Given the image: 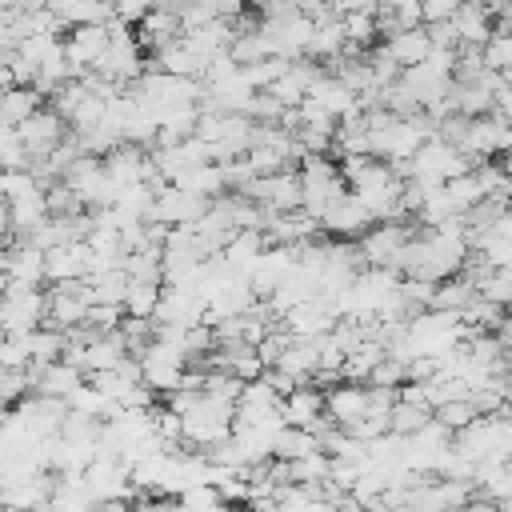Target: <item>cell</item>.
Instances as JSON below:
<instances>
[{
  "label": "cell",
  "mask_w": 512,
  "mask_h": 512,
  "mask_svg": "<svg viewBox=\"0 0 512 512\" xmlns=\"http://www.w3.org/2000/svg\"><path fill=\"white\" fill-rule=\"evenodd\" d=\"M432 416H436V420H440V424H444V428L456 436L460 428H468V424L480 416V408L472 404V396H460V400H448V404H440Z\"/></svg>",
  "instance_id": "74e56055"
},
{
  "label": "cell",
  "mask_w": 512,
  "mask_h": 512,
  "mask_svg": "<svg viewBox=\"0 0 512 512\" xmlns=\"http://www.w3.org/2000/svg\"><path fill=\"white\" fill-rule=\"evenodd\" d=\"M484 68L492 72H512V32H492V40L484 44Z\"/></svg>",
  "instance_id": "ab89813d"
},
{
  "label": "cell",
  "mask_w": 512,
  "mask_h": 512,
  "mask_svg": "<svg viewBox=\"0 0 512 512\" xmlns=\"http://www.w3.org/2000/svg\"><path fill=\"white\" fill-rule=\"evenodd\" d=\"M228 56L240 64V68H248V64H260V60H268L272 52H268V40L260 36V28L256 32H240V36H232V44H228Z\"/></svg>",
  "instance_id": "d590c367"
},
{
  "label": "cell",
  "mask_w": 512,
  "mask_h": 512,
  "mask_svg": "<svg viewBox=\"0 0 512 512\" xmlns=\"http://www.w3.org/2000/svg\"><path fill=\"white\" fill-rule=\"evenodd\" d=\"M232 424H236V404L216 400V396H200L184 412V444L208 452L212 444H220V440L232 436Z\"/></svg>",
  "instance_id": "7a4b0ae2"
},
{
  "label": "cell",
  "mask_w": 512,
  "mask_h": 512,
  "mask_svg": "<svg viewBox=\"0 0 512 512\" xmlns=\"http://www.w3.org/2000/svg\"><path fill=\"white\" fill-rule=\"evenodd\" d=\"M452 24H456L464 48H484V44L492 40V32H496V28H492V8H488V0H464V4L456 8Z\"/></svg>",
  "instance_id": "e0dca14e"
},
{
  "label": "cell",
  "mask_w": 512,
  "mask_h": 512,
  "mask_svg": "<svg viewBox=\"0 0 512 512\" xmlns=\"http://www.w3.org/2000/svg\"><path fill=\"white\" fill-rule=\"evenodd\" d=\"M288 4H292L296 12H304V16H316V12H320L328 0H288Z\"/></svg>",
  "instance_id": "db71d44e"
},
{
  "label": "cell",
  "mask_w": 512,
  "mask_h": 512,
  "mask_svg": "<svg viewBox=\"0 0 512 512\" xmlns=\"http://www.w3.org/2000/svg\"><path fill=\"white\" fill-rule=\"evenodd\" d=\"M280 416H284L288 428H316L324 420V388H316L312 380L308 384H296L280 400Z\"/></svg>",
  "instance_id": "5bb4252c"
},
{
  "label": "cell",
  "mask_w": 512,
  "mask_h": 512,
  "mask_svg": "<svg viewBox=\"0 0 512 512\" xmlns=\"http://www.w3.org/2000/svg\"><path fill=\"white\" fill-rule=\"evenodd\" d=\"M284 112H288V108H284L272 92H256V100H252V108H248V116H252L256 124H280Z\"/></svg>",
  "instance_id": "7dc6e473"
},
{
  "label": "cell",
  "mask_w": 512,
  "mask_h": 512,
  "mask_svg": "<svg viewBox=\"0 0 512 512\" xmlns=\"http://www.w3.org/2000/svg\"><path fill=\"white\" fill-rule=\"evenodd\" d=\"M156 68L160 72H172V76H188V80H200L204 76V68H208V60L180 36L176 44H168L164 52H156Z\"/></svg>",
  "instance_id": "cb8c5ba5"
},
{
  "label": "cell",
  "mask_w": 512,
  "mask_h": 512,
  "mask_svg": "<svg viewBox=\"0 0 512 512\" xmlns=\"http://www.w3.org/2000/svg\"><path fill=\"white\" fill-rule=\"evenodd\" d=\"M108 44H112L108 24H80V28H72V32H68V40H64V52H68L72 72L80 76V72L96 68V64L104 60Z\"/></svg>",
  "instance_id": "30bf717a"
},
{
  "label": "cell",
  "mask_w": 512,
  "mask_h": 512,
  "mask_svg": "<svg viewBox=\"0 0 512 512\" xmlns=\"http://www.w3.org/2000/svg\"><path fill=\"white\" fill-rule=\"evenodd\" d=\"M232 36H236V32H232V24H228L224 16H220V20H212V24H204V28L184 32V40H188V44H192V48H196V52H200L208 64H212L220 52H228Z\"/></svg>",
  "instance_id": "484cf974"
},
{
  "label": "cell",
  "mask_w": 512,
  "mask_h": 512,
  "mask_svg": "<svg viewBox=\"0 0 512 512\" xmlns=\"http://www.w3.org/2000/svg\"><path fill=\"white\" fill-rule=\"evenodd\" d=\"M496 336H500V344H504V352H508V356H512V312H508V316H504V324H500V328H496Z\"/></svg>",
  "instance_id": "11a10c76"
},
{
  "label": "cell",
  "mask_w": 512,
  "mask_h": 512,
  "mask_svg": "<svg viewBox=\"0 0 512 512\" xmlns=\"http://www.w3.org/2000/svg\"><path fill=\"white\" fill-rule=\"evenodd\" d=\"M464 156L472 160H488V156H508L512 152V120H504L500 112H488V116H476L468 124V136H464Z\"/></svg>",
  "instance_id": "8992f818"
},
{
  "label": "cell",
  "mask_w": 512,
  "mask_h": 512,
  "mask_svg": "<svg viewBox=\"0 0 512 512\" xmlns=\"http://www.w3.org/2000/svg\"><path fill=\"white\" fill-rule=\"evenodd\" d=\"M324 416L340 428H352L360 416H368V384L340 380V384L324 388Z\"/></svg>",
  "instance_id": "7c38bea8"
},
{
  "label": "cell",
  "mask_w": 512,
  "mask_h": 512,
  "mask_svg": "<svg viewBox=\"0 0 512 512\" xmlns=\"http://www.w3.org/2000/svg\"><path fill=\"white\" fill-rule=\"evenodd\" d=\"M44 200H48V212H52V216H76V212H84L80 196H76L64 180H56L52 188H44Z\"/></svg>",
  "instance_id": "7bdbcfd3"
},
{
  "label": "cell",
  "mask_w": 512,
  "mask_h": 512,
  "mask_svg": "<svg viewBox=\"0 0 512 512\" xmlns=\"http://www.w3.org/2000/svg\"><path fill=\"white\" fill-rule=\"evenodd\" d=\"M244 196L256 200L264 212H296L300 208V172L284 168L272 176H256Z\"/></svg>",
  "instance_id": "ba28073f"
},
{
  "label": "cell",
  "mask_w": 512,
  "mask_h": 512,
  "mask_svg": "<svg viewBox=\"0 0 512 512\" xmlns=\"http://www.w3.org/2000/svg\"><path fill=\"white\" fill-rule=\"evenodd\" d=\"M372 224H376V220H372V212L356 200V192H344V196L320 216V228L332 232V236H340V240H356V236H364Z\"/></svg>",
  "instance_id": "8fae6325"
},
{
  "label": "cell",
  "mask_w": 512,
  "mask_h": 512,
  "mask_svg": "<svg viewBox=\"0 0 512 512\" xmlns=\"http://www.w3.org/2000/svg\"><path fill=\"white\" fill-rule=\"evenodd\" d=\"M160 296H164V284L132 280V284H128V296H124V312H128L132 320H152L156 308H160Z\"/></svg>",
  "instance_id": "d6a6232c"
},
{
  "label": "cell",
  "mask_w": 512,
  "mask_h": 512,
  "mask_svg": "<svg viewBox=\"0 0 512 512\" xmlns=\"http://www.w3.org/2000/svg\"><path fill=\"white\" fill-rule=\"evenodd\" d=\"M308 100H312L320 112H328L332 120H344L348 112H360V100H356V92H352L344 80H336L332 72H324V76L312 84Z\"/></svg>",
  "instance_id": "d6986e66"
},
{
  "label": "cell",
  "mask_w": 512,
  "mask_h": 512,
  "mask_svg": "<svg viewBox=\"0 0 512 512\" xmlns=\"http://www.w3.org/2000/svg\"><path fill=\"white\" fill-rule=\"evenodd\" d=\"M264 248H268V236H264V232H256V228H244V232H236V236L228 240L224 260H228V268H232V272L252 276V272H256V264H260V256H264Z\"/></svg>",
  "instance_id": "603a6c76"
},
{
  "label": "cell",
  "mask_w": 512,
  "mask_h": 512,
  "mask_svg": "<svg viewBox=\"0 0 512 512\" xmlns=\"http://www.w3.org/2000/svg\"><path fill=\"white\" fill-rule=\"evenodd\" d=\"M124 272L128 280H144V284H164V248H140L132 256H124Z\"/></svg>",
  "instance_id": "4dcf8cb0"
},
{
  "label": "cell",
  "mask_w": 512,
  "mask_h": 512,
  "mask_svg": "<svg viewBox=\"0 0 512 512\" xmlns=\"http://www.w3.org/2000/svg\"><path fill=\"white\" fill-rule=\"evenodd\" d=\"M480 296L512 312V268H488V276L480 280Z\"/></svg>",
  "instance_id": "f35d334b"
},
{
  "label": "cell",
  "mask_w": 512,
  "mask_h": 512,
  "mask_svg": "<svg viewBox=\"0 0 512 512\" xmlns=\"http://www.w3.org/2000/svg\"><path fill=\"white\" fill-rule=\"evenodd\" d=\"M208 208H212V200H204V196H196V192H184V188L168 184V188L156 192V204H152V212H148V224L192 228Z\"/></svg>",
  "instance_id": "5b68a950"
},
{
  "label": "cell",
  "mask_w": 512,
  "mask_h": 512,
  "mask_svg": "<svg viewBox=\"0 0 512 512\" xmlns=\"http://www.w3.org/2000/svg\"><path fill=\"white\" fill-rule=\"evenodd\" d=\"M128 272L124 268H108L100 276H88V288H92V304H120L124 308V296H128Z\"/></svg>",
  "instance_id": "1f68e13d"
},
{
  "label": "cell",
  "mask_w": 512,
  "mask_h": 512,
  "mask_svg": "<svg viewBox=\"0 0 512 512\" xmlns=\"http://www.w3.org/2000/svg\"><path fill=\"white\" fill-rule=\"evenodd\" d=\"M44 8L64 24L80 28V24H112L116 20V8L112 0H44Z\"/></svg>",
  "instance_id": "ac0fdd59"
},
{
  "label": "cell",
  "mask_w": 512,
  "mask_h": 512,
  "mask_svg": "<svg viewBox=\"0 0 512 512\" xmlns=\"http://www.w3.org/2000/svg\"><path fill=\"white\" fill-rule=\"evenodd\" d=\"M0 268H4V280L8 284H24V288H40L48 276H44V252L36 244H12L4 256H0Z\"/></svg>",
  "instance_id": "2e32d148"
},
{
  "label": "cell",
  "mask_w": 512,
  "mask_h": 512,
  "mask_svg": "<svg viewBox=\"0 0 512 512\" xmlns=\"http://www.w3.org/2000/svg\"><path fill=\"white\" fill-rule=\"evenodd\" d=\"M4 128H12V124H8V120H4V116H0V132H4Z\"/></svg>",
  "instance_id": "6f0895ef"
},
{
  "label": "cell",
  "mask_w": 512,
  "mask_h": 512,
  "mask_svg": "<svg viewBox=\"0 0 512 512\" xmlns=\"http://www.w3.org/2000/svg\"><path fill=\"white\" fill-rule=\"evenodd\" d=\"M84 100H88V88H84L80 80H68V84L48 100V108H52V112H60V116L72 124V116L80 112V104H84Z\"/></svg>",
  "instance_id": "b9f144b4"
},
{
  "label": "cell",
  "mask_w": 512,
  "mask_h": 512,
  "mask_svg": "<svg viewBox=\"0 0 512 512\" xmlns=\"http://www.w3.org/2000/svg\"><path fill=\"white\" fill-rule=\"evenodd\" d=\"M44 108V96L36 92V88H8V92H0V116L12 124V128H20L28 116H36Z\"/></svg>",
  "instance_id": "4316f807"
},
{
  "label": "cell",
  "mask_w": 512,
  "mask_h": 512,
  "mask_svg": "<svg viewBox=\"0 0 512 512\" xmlns=\"http://www.w3.org/2000/svg\"><path fill=\"white\" fill-rule=\"evenodd\" d=\"M456 512H496V504L488 500V496H472L464 508H456Z\"/></svg>",
  "instance_id": "816d5d0a"
},
{
  "label": "cell",
  "mask_w": 512,
  "mask_h": 512,
  "mask_svg": "<svg viewBox=\"0 0 512 512\" xmlns=\"http://www.w3.org/2000/svg\"><path fill=\"white\" fill-rule=\"evenodd\" d=\"M140 32H136V40H140V48H148L152 56L156 52H164L168 44H176L180 36H184V28H180V16L176 12H168V8H152L140 24H136Z\"/></svg>",
  "instance_id": "ffe728a7"
},
{
  "label": "cell",
  "mask_w": 512,
  "mask_h": 512,
  "mask_svg": "<svg viewBox=\"0 0 512 512\" xmlns=\"http://www.w3.org/2000/svg\"><path fill=\"white\" fill-rule=\"evenodd\" d=\"M380 24H376V12H348L344 16V36H348V52L344 56H360V48H368L376 40Z\"/></svg>",
  "instance_id": "836d02e7"
},
{
  "label": "cell",
  "mask_w": 512,
  "mask_h": 512,
  "mask_svg": "<svg viewBox=\"0 0 512 512\" xmlns=\"http://www.w3.org/2000/svg\"><path fill=\"white\" fill-rule=\"evenodd\" d=\"M480 296V288H476V280H468L464 272H456V276H448V280H440L436 284V296H432V312H464L472 300Z\"/></svg>",
  "instance_id": "d4e9b609"
},
{
  "label": "cell",
  "mask_w": 512,
  "mask_h": 512,
  "mask_svg": "<svg viewBox=\"0 0 512 512\" xmlns=\"http://www.w3.org/2000/svg\"><path fill=\"white\" fill-rule=\"evenodd\" d=\"M140 376H144V384L152 388V392H172V388H180V380H184V372H188V356L180 352V348H172V344H160V340H152L140 356Z\"/></svg>",
  "instance_id": "277c9868"
},
{
  "label": "cell",
  "mask_w": 512,
  "mask_h": 512,
  "mask_svg": "<svg viewBox=\"0 0 512 512\" xmlns=\"http://www.w3.org/2000/svg\"><path fill=\"white\" fill-rule=\"evenodd\" d=\"M412 240V228L408 224H372L364 236H360V256L368 268H396V256L400 248Z\"/></svg>",
  "instance_id": "9c48e42d"
},
{
  "label": "cell",
  "mask_w": 512,
  "mask_h": 512,
  "mask_svg": "<svg viewBox=\"0 0 512 512\" xmlns=\"http://www.w3.org/2000/svg\"><path fill=\"white\" fill-rule=\"evenodd\" d=\"M404 380H408V364L396 360V356H384V360L372 368V376H368V384H376V388H400Z\"/></svg>",
  "instance_id": "f6af8a7d"
},
{
  "label": "cell",
  "mask_w": 512,
  "mask_h": 512,
  "mask_svg": "<svg viewBox=\"0 0 512 512\" xmlns=\"http://www.w3.org/2000/svg\"><path fill=\"white\" fill-rule=\"evenodd\" d=\"M92 512H132V500H100Z\"/></svg>",
  "instance_id": "f5cc1de1"
},
{
  "label": "cell",
  "mask_w": 512,
  "mask_h": 512,
  "mask_svg": "<svg viewBox=\"0 0 512 512\" xmlns=\"http://www.w3.org/2000/svg\"><path fill=\"white\" fill-rule=\"evenodd\" d=\"M84 324H88L96 336L116 332V328L124 324V308H120V304H92V308H88V316H84Z\"/></svg>",
  "instance_id": "ee69618b"
},
{
  "label": "cell",
  "mask_w": 512,
  "mask_h": 512,
  "mask_svg": "<svg viewBox=\"0 0 512 512\" xmlns=\"http://www.w3.org/2000/svg\"><path fill=\"white\" fill-rule=\"evenodd\" d=\"M308 452H320V440H316V432L312 428H280L276 432V440H272V456L276 460H300V456H308Z\"/></svg>",
  "instance_id": "83f0119b"
},
{
  "label": "cell",
  "mask_w": 512,
  "mask_h": 512,
  "mask_svg": "<svg viewBox=\"0 0 512 512\" xmlns=\"http://www.w3.org/2000/svg\"><path fill=\"white\" fill-rule=\"evenodd\" d=\"M20 140H24V152L32 156V160H44V156H52L64 140H68V120L60 116V112H52V108H40L36 116H28L20 128Z\"/></svg>",
  "instance_id": "52a82bcc"
},
{
  "label": "cell",
  "mask_w": 512,
  "mask_h": 512,
  "mask_svg": "<svg viewBox=\"0 0 512 512\" xmlns=\"http://www.w3.org/2000/svg\"><path fill=\"white\" fill-rule=\"evenodd\" d=\"M32 156L24 152V140L16 128H4L0 132V172H12V168H28Z\"/></svg>",
  "instance_id": "60d3db41"
},
{
  "label": "cell",
  "mask_w": 512,
  "mask_h": 512,
  "mask_svg": "<svg viewBox=\"0 0 512 512\" xmlns=\"http://www.w3.org/2000/svg\"><path fill=\"white\" fill-rule=\"evenodd\" d=\"M0 236H12V220H8V204L0 208Z\"/></svg>",
  "instance_id": "9f6ffc18"
},
{
  "label": "cell",
  "mask_w": 512,
  "mask_h": 512,
  "mask_svg": "<svg viewBox=\"0 0 512 512\" xmlns=\"http://www.w3.org/2000/svg\"><path fill=\"white\" fill-rule=\"evenodd\" d=\"M488 8H492V28L512 32V0H488Z\"/></svg>",
  "instance_id": "f907efd6"
},
{
  "label": "cell",
  "mask_w": 512,
  "mask_h": 512,
  "mask_svg": "<svg viewBox=\"0 0 512 512\" xmlns=\"http://www.w3.org/2000/svg\"><path fill=\"white\" fill-rule=\"evenodd\" d=\"M348 192V180L340 176V164L328 156H304L300 160V208L308 216H324L340 196Z\"/></svg>",
  "instance_id": "6da1fadb"
},
{
  "label": "cell",
  "mask_w": 512,
  "mask_h": 512,
  "mask_svg": "<svg viewBox=\"0 0 512 512\" xmlns=\"http://www.w3.org/2000/svg\"><path fill=\"white\" fill-rule=\"evenodd\" d=\"M288 464V484L296 488H312V484H324L328 480V468H332V456L328 452H308L300 460H284Z\"/></svg>",
  "instance_id": "f1b7e54d"
},
{
  "label": "cell",
  "mask_w": 512,
  "mask_h": 512,
  "mask_svg": "<svg viewBox=\"0 0 512 512\" xmlns=\"http://www.w3.org/2000/svg\"><path fill=\"white\" fill-rule=\"evenodd\" d=\"M240 392H244V380H236V376H228V372H208V376H204V396H216V400L236 404Z\"/></svg>",
  "instance_id": "bcb514c9"
},
{
  "label": "cell",
  "mask_w": 512,
  "mask_h": 512,
  "mask_svg": "<svg viewBox=\"0 0 512 512\" xmlns=\"http://www.w3.org/2000/svg\"><path fill=\"white\" fill-rule=\"evenodd\" d=\"M460 4H464V0H420L424 24H440V20H452Z\"/></svg>",
  "instance_id": "681fc988"
},
{
  "label": "cell",
  "mask_w": 512,
  "mask_h": 512,
  "mask_svg": "<svg viewBox=\"0 0 512 512\" xmlns=\"http://www.w3.org/2000/svg\"><path fill=\"white\" fill-rule=\"evenodd\" d=\"M428 28V40H432V48H444V52H456L460 48V32H456V24L452 20H440V24H424Z\"/></svg>",
  "instance_id": "c3c4849f"
},
{
  "label": "cell",
  "mask_w": 512,
  "mask_h": 512,
  "mask_svg": "<svg viewBox=\"0 0 512 512\" xmlns=\"http://www.w3.org/2000/svg\"><path fill=\"white\" fill-rule=\"evenodd\" d=\"M432 420V412L428 408H420V404H404V400H396V408L388 412V432H396V436H416L424 424Z\"/></svg>",
  "instance_id": "e575fe53"
},
{
  "label": "cell",
  "mask_w": 512,
  "mask_h": 512,
  "mask_svg": "<svg viewBox=\"0 0 512 512\" xmlns=\"http://www.w3.org/2000/svg\"><path fill=\"white\" fill-rule=\"evenodd\" d=\"M432 52V40H428V28H408V32H392L384 36V56L404 72V68H416L424 64Z\"/></svg>",
  "instance_id": "44dd1931"
},
{
  "label": "cell",
  "mask_w": 512,
  "mask_h": 512,
  "mask_svg": "<svg viewBox=\"0 0 512 512\" xmlns=\"http://www.w3.org/2000/svg\"><path fill=\"white\" fill-rule=\"evenodd\" d=\"M208 308H204V296L196 288H168L164 284V296H160V308H156V324H180V328H192V324H204Z\"/></svg>",
  "instance_id": "4fadbf2b"
},
{
  "label": "cell",
  "mask_w": 512,
  "mask_h": 512,
  "mask_svg": "<svg viewBox=\"0 0 512 512\" xmlns=\"http://www.w3.org/2000/svg\"><path fill=\"white\" fill-rule=\"evenodd\" d=\"M36 192H44V188H40V180L32 176V168H12V172H0V196H4L8 204L28 200V196H36Z\"/></svg>",
  "instance_id": "8d00e7d4"
},
{
  "label": "cell",
  "mask_w": 512,
  "mask_h": 512,
  "mask_svg": "<svg viewBox=\"0 0 512 512\" xmlns=\"http://www.w3.org/2000/svg\"><path fill=\"white\" fill-rule=\"evenodd\" d=\"M280 324H284L288 336H296V340H320V336H328V332L336 328V312H332L324 300H308V304L284 312Z\"/></svg>",
  "instance_id": "9a60e30c"
},
{
  "label": "cell",
  "mask_w": 512,
  "mask_h": 512,
  "mask_svg": "<svg viewBox=\"0 0 512 512\" xmlns=\"http://www.w3.org/2000/svg\"><path fill=\"white\" fill-rule=\"evenodd\" d=\"M176 188L196 192V196H204V200H216V196L228 192V188H224V168H220V164H200V168H192L188 176L176 180Z\"/></svg>",
  "instance_id": "f546056e"
},
{
  "label": "cell",
  "mask_w": 512,
  "mask_h": 512,
  "mask_svg": "<svg viewBox=\"0 0 512 512\" xmlns=\"http://www.w3.org/2000/svg\"><path fill=\"white\" fill-rule=\"evenodd\" d=\"M44 316H48V292L24 288V284L4 288V296H0V332L4 336L36 332V328H44Z\"/></svg>",
  "instance_id": "3957f363"
},
{
  "label": "cell",
  "mask_w": 512,
  "mask_h": 512,
  "mask_svg": "<svg viewBox=\"0 0 512 512\" xmlns=\"http://www.w3.org/2000/svg\"><path fill=\"white\" fill-rule=\"evenodd\" d=\"M92 308V296H76V292H60V288H48V316L44 324L56 328V332H68V328H80L84 316Z\"/></svg>",
  "instance_id": "7402d4cb"
}]
</instances>
